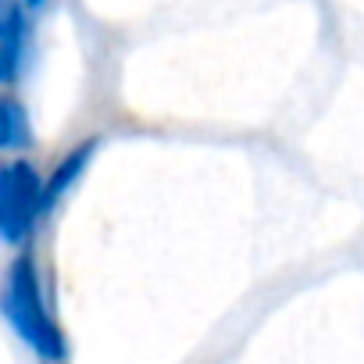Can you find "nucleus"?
I'll use <instances>...</instances> for the list:
<instances>
[{"label": "nucleus", "mask_w": 364, "mask_h": 364, "mask_svg": "<svg viewBox=\"0 0 364 364\" xmlns=\"http://www.w3.org/2000/svg\"><path fill=\"white\" fill-rule=\"evenodd\" d=\"M29 143V118L15 97H0V150H15Z\"/></svg>", "instance_id": "20e7f679"}, {"label": "nucleus", "mask_w": 364, "mask_h": 364, "mask_svg": "<svg viewBox=\"0 0 364 364\" xmlns=\"http://www.w3.org/2000/svg\"><path fill=\"white\" fill-rule=\"evenodd\" d=\"M26 4H29V8H40V4H43V0H26Z\"/></svg>", "instance_id": "0eeeda50"}, {"label": "nucleus", "mask_w": 364, "mask_h": 364, "mask_svg": "<svg viewBox=\"0 0 364 364\" xmlns=\"http://www.w3.org/2000/svg\"><path fill=\"white\" fill-rule=\"evenodd\" d=\"M0 311L11 321V328L43 357V360H65L68 357V343L61 325L54 321L43 289H40V275H36V261L29 254H22L11 272H8V286L0 296Z\"/></svg>", "instance_id": "f257e3e1"}, {"label": "nucleus", "mask_w": 364, "mask_h": 364, "mask_svg": "<svg viewBox=\"0 0 364 364\" xmlns=\"http://www.w3.org/2000/svg\"><path fill=\"white\" fill-rule=\"evenodd\" d=\"M90 154H93V139H90V143H82L79 150H72V154H68V157L58 164V171L50 175V182L43 186V211H47V208H50V204H54V200H58V197H61L68 186H72V182L79 178V171L86 168Z\"/></svg>", "instance_id": "7ed1b4c3"}, {"label": "nucleus", "mask_w": 364, "mask_h": 364, "mask_svg": "<svg viewBox=\"0 0 364 364\" xmlns=\"http://www.w3.org/2000/svg\"><path fill=\"white\" fill-rule=\"evenodd\" d=\"M18 61H22V36H8V40H0V82L15 79Z\"/></svg>", "instance_id": "39448f33"}, {"label": "nucleus", "mask_w": 364, "mask_h": 364, "mask_svg": "<svg viewBox=\"0 0 364 364\" xmlns=\"http://www.w3.org/2000/svg\"><path fill=\"white\" fill-rule=\"evenodd\" d=\"M43 211V182L33 164L11 161L0 164V240L22 243Z\"/></svg>", "instance_id": "f03ea898"}, {"label": "nucleus", "mask_w": 364, "mask_h": 364, "mask_svg": "<svg viewBox=\"0 0 364 364\" xmlns=\"http://www.w3.org/2000/svg\"><path fill=\"white\" fill-rule=\"evenodd\" d=\"M22 36V8L18 0H0V40Z\"/></svg>", "instance_id": "423d86ee"}]
</instances>
